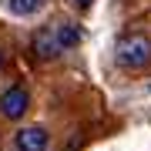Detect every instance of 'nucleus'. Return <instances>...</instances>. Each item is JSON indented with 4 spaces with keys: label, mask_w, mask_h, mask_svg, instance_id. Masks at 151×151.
Wrapping results in <instances>:
<instances>
[{
    "label": "nucleus",
    "mask_w": 151,
    "mask_h": 151,
    "mask_svg": "<svg viewBox=\"0 0 151 151\" xmlns=\"http://www.w3.org/2000/svg\"><path fill=\"white\" fill-rule=\"evenodd\" d=\"M114 60L124 70H145L151 67V37L148 34H124L114 44Z\"/></svg>",
    "instance_id": "1"
},
{
    "label": "nucleus",
    "mask_w": 151,
    "mask_h": 151,
    "mask_svg": "<svg viewBox=\"0 0 151 151\" xmlns=\"http://www.w3.org/2000/svg\"><path fill=\"white\" fill-rule=\"evenodd\" d=\"M27 108H30V94H27L24 84H14V87H7V91L0 94V114H4L7 121H20L24 114H27Z\"/></svg>",
    "instance_id": "2"
},
{
    "label": "nucleus",
    "mask_w": 151,
    "mask_h": 151,
    "mask_svg": "<svg viewBox=\"0 0 151 151\" xmlns=\"http://www.w3.org/2000/svg\"><path fill=\"white\" fill-rule=\"evenodd\" d=\"M50 148V134L40 124H24L14 131V151H47Z\"/></svg>",
    "instance_id": "3"
},
{
    "label": "nucleus",
    "mask_w": 151,
    "mask_h": 151,
    "mask_svg": "<svg viewBox=\"0 0 151 151\" xmlns=\"http://www.w3.org/2000/svg\"><path fill=\"white\" fill-rule=\"evenodd\" d=\"M30 50H34L37 60H54V57H60L64 47H60V40H57V27H40V30H34Z\"/></svg>",
    "instance_id": "4"
},
{
    "label": "nucleus",
    "mask_w": 151,
    "mask_h": 151,
    "mask_svg": "<svg viewBox=\"0 0 151 151\" xmlns=\"http://www.w3.org/2000/svg\"><path fill=\"white\" fill-rule=\"evenodd\" d=\"M47 7V0H7V10L17 17H34Z\"/></svg>",
    "instance_id": "5"
},
{
    "label": "nucleus",
    "mask_w": 151,
    "mask_h": 151,
    "mask_svg": "<svg viewBox=\"0 0 151 151\" xmlns=\"http://www.w3.org/2000/svg\"><path fill=\"white\" fill-rule=\"evenodd\" d=\"M57 40H60V47H64V50L77 47V44H81V27H77V24H70V20L57 24Z\"/></svg>",
    "instance_id": "6"
},
{
    "label": "nucleus",
    "mask_w": 151,
    "mask_h": 151,
    "mask_svg": "<svg viewBox=\"0 0 151 151\" xmlns=\"http://www.w3.org/2000/svg\"><path fill=\"white\" fill-rule=\"evenodd\" d=\"M74 4H77V7H81V10H84V7H91L94 0H74Z\"/></svg>",
    "instance_id": "7"
},
{
    "label": "nucleus",
    "mask_w": 151,
    "mask_h": 151,
    "mask_svg": "<svg viewBox=\"0 0 151 151\" xmlns=\"http://www.w3.org/2000/svg\"><path fill=\"white\" fill-rule=\"evenodd\" d=\"M0 70H4V50H0Z\"/></svg>",
    "instance_id": "8"
}]
</instances>
